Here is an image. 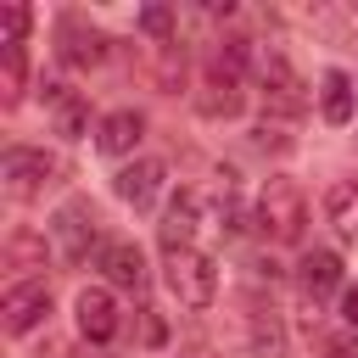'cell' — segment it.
I'll use <instances>...</instances> for the list:
<instances>
[{"label": "cell", "mask_w": 358, "mask_h": 358, "mask_svg": "<svg viewBox=\"0 0 358 358\" xmlns=\"http://www.w3.org/2000/svg\"><path fill=\"white\" fill-rule=\"evenodd\" d=\"M257 224H263L274 241L296 246L302 229H308V201H302V190H296L291 179H268L263 196H257Z\"/></svg>", "instance_id": "obj_1"}, {"label": "cell", "mask_w": 358, "mask_h": 358, "mask_svg": "<svg viewBox=\"0 0 358 358\" xmlns=\"http://www.w3.org/2000/svg\"><path fill=\"white\" fill-rule=\"evenodd\" d=\"M168 291H173L185 308H213V296H218V268H213V257L196 252V246L168 252Z\"/></svg>", "instance_id": "obj_2"}, {"label": "cell", "mask_w": 358, "mask_h": 358, "mask_svg": "<svg viewBox=\"0 0 358 358\" xmlns=\"http://www.w3.org/2000/svg\"><path fill=\"white\" fill-rule=\"evenodd\" d=\"M263 106L274 112V117H302L308 112V90H302V78L291 73V62L285 56H263Z\"/></svg>", "instance_id": "obj_3"}, {"label": "cell", "mask_w": 358, "mask_h": 358, "mask_svg": "<svg viewBox=\"0 0 358 358\" xmlns=\"http://www.w3.org/2000/svg\"><path fill=\"white\" fill-rule=\"evenodd\" d=\"M50 173H56V157H45V151L11 145V151L0 157V179H6L11 196H34L39 185H50Z\"/></svg>", "instance_id": "obj_4"}, {"label": "cell", "mask_w": 358, "mask_h": 358, "mask_svg": "<svg viewBox=\"0 0 358 358\" xmlns=\"http://www.w3.org/2000/svg\"><path fill=\"white\" fill-rule=\"evenodd\" d=\"M50 235H56V252H62L67 263H84V252H90V241H95V213H90V201H67V207H56Z\"/></svg>", "instance_id": "obj_5"}, {"label": "cell", "mask_w": 358, "mask_h": 358, "mask_svg": "<svg viewBox=\"0 0 358 358\" xmlns=\"http://www.w3.org/2000/svg\"><path fill=\"white\" fill-rule=\"evenodd\" d=\"M45 313H50V291H45V280H22V285H11L6 302H0V319H6L11 336H28L34 324H45Z\"/></svg>", "instance_id": "obj_6"}, {"label": "cell", "mask_w": 358, "mask_h": 358, "mask_svg": "<svg viewBox=\"0 0 358 358\" xmlns=\"http://www.w3.org/2000/svg\"><path fill=\"white\" fill-rule=\"evenodd\" d=\"M56 56L67 62V67H101L106 62V34H95V28H84L78 17H62L56 22Z\"/></svg>", "instance_id": "obj_7"}, {"label": "cell", "mask_w": 358, "mask_h": 358, "mask_svg": "<svg viewBox=\"0 0 358 358\" xmlns=\"http://www.w3.org/2000/svg\"><path fill=\"white\" fill-rule=\"evenodd\" d=\"M78 330H84V341H95V347L117 336V302H112L106 285H84V291H78Z\"/></svg>", "instance_id": "obj_8"}, {"label": "cell", "mask_w": 358, "mask_h": 358, "mask_svg": "<svg viewBox=\"0 0 358 358\" xmlns=\"http://www.w3.org/2000/svg\"><path fill=\"white\" fill-rule=\"evenodd\" d=\"M162 179H168V168H162L157 157H140V162H129V168L117 173V196H123L134 213H145V207L162 196Z\"/></svg>", "instance_id": "obj_9"}, {"label": "cell", "mask_w": 358, "mask_h": 358, "mask_svg": "<svg viewBox=\"0 0 358 358\" xmlns=\"http://www.w3.org/2000/svg\"><path fill=\"white\" fill-rule=\"evenodd\" d=\"M101 274H106L117 291H145V257H140V246L106 241V246H101Z\"/></svg>", "instance_id": "obj_10"}, {"label": "cell", "mask_w": 358, "mask_h": 358, "mask_svg": "<svg viewBox=\"0 0 358 358\" xmlns=\"http://www.w3.org/2000/svg\"><path fill=\"white\" fill-rule=\"evenodd\" d=\"M140 134H145V117H140L134 106H117V112H106V117H101L95 145H101L106 157H129V151L140 145Z\"/></svg>", "instance_id": "obj_11"}, {"label": "cell", "mask_w": 358, "mask_h": 358, "mask_svg": "<svg viewBox=\"0 0 358 358\" xmlns=\"http://www.w3.org/2000/svg\"><path fill=\"white\" fill-rule=\"evenodd\" d=\"M246 341H252L257 358H280V352H285V324H280V313H274V308H252V313H246Z\"/></svg>", "instance_id": "obj_12"}, {"label": "cell", "mask_w": 358, "mask_h": 358, "mask_svg": "<svg viewBox=\"0 0 358 358\" xmlns=\"http://www.w3.org/2000/svg\"><path fill=\"white\" fill-rule=\"evenodd\" d=\"M324 218L336 224V235H341V241H352V235H358V185L336 179V185L324 190Z\"/></svg>", "instance_id": "obj_13"}, {"label": "cell", "mask_w": 358, "mask_h": 358, "mask_svg": "<svg viewBox=\"0 0 358 358\" xmlns=\"http://www.w3.org/2000/svg\"><path fill=\"white\" fill-rule=\"evenodd\" d=\"M319 106H324V123L347 129V123H352V78L330 67V73H324V84H319Z\"/></svg>", "instance_id": "obj_14"}, {"label": "cell", "mask_w": 358, "mask_h": 358, "mask_svg": "<svg viewBox=\"0 0 358 358\" xmlns=\"http://www.w3.org/2000/svg\"><path fill=\"white\" fill-rule=\"evenodd\" d=\"M190 235H196V196L179 190V196L168 201V218H162V246L179 252V246H190Z\"/></svg>", "instance_id": "obj_15"}, {"label": "cell", "mask_w": 358, "mask_h": 358, "mask_svg": "<svg viewBox=\"0 0 358 358\" xmlns=\"http://www.w3.org/2000/svg\"><path fill=\"white\" fill-rule=\"evenodd\" d=\"M296 280H302V291H308V296L319 302L324 291H336V285H341V257H336V252H308V257H302V274H296Z\"/></svg>", "instance_id": "obj_16"}, {"label": "cell", "mask_w": 358, "mask_h": 358, "mask_svg": "<svg viewBox=\"0 0 358 358\" xmlns=\"http://www.w3.org/2000/svg\"><path fill=\"white\" fill-rule=\"evenodd\" d=\"M196 106H201L207 117H235V112H241V84H235V78H224V73H207V84H201Z\"/></svg>", "instance_id": "obj_17"}, {"label": "cell", "mask_w": 358, "mask_h": 358, "mask_svg": "<svg viewBox=\"0 0 358 358\" xmlns=\"http://www.w3.org/2000/svg\"><path fill=\"white\" fill-rule=\"evenodd\" d=\"M22 84H28V56H22V45H6L0 39V101L17 106L22 101Z\"/></svg>", "instance_id": "obj_18"}, {"label": "cell", "mask_w": 358, "mask_h": 358, "mask_svg": "<svg viewBox=\"0 0 358 358\" xmlns=\"http://www.w3.org/2000/svg\"><path fill=\"white\" fill-rule=\"evenodd\" d=\"M84 123H90V106H84L78 95H67V101L56 106V134H67V140H78V134H84Z\"/></svg>", "instance_id": "obj_19"}, {"label": "cell", "mask_w": 358, "mask_h": 358, "mask_svg": "<svg viewBox=\"0 0 358 358\" xmlns=\"http://www.w3.org/2000/svg\"><path fill=\"white\" fill-rule=\"evenodd\" d=\"M28 6H0V28H6V45H22V34H28Z\"/></svg>", "instance_id": "obj_20"}, {"label": "cell", "mask_w": 358, "mask_h": 358, "mask_svg": "<svg viewBox=\"0 0 358 358\" xmlns=\"http://www.w3.org/2000/svg\"><path fill=\"white\" fill-rule=\"evenodd\" d=\"M140 28H145L151 39H168V34H173V11H168V6H145V11H140Z\"/></svg>", "instance_id": "obj_21"}, {"label": "cell", "mask_w": 358, "mask_h": 358, "mask_svg": "<svg viewBox=\"0 0 358 358\" xmlns=\"http://www.w3.org/2000/svg\"><path fill=\"white\" fill-rule=\"evenodd\" d=\"M6 257H11V263H28V257H45V241H34L28 229H17V235L6 241Z\"/></svg>", "instance_id": "obj_22"}, {"label": "cell", "mask_w": 358, "mask_h": 358, "mask_svg": "<svg viewBox=\"0 0 358 358\" xmlns=\"http://www.w3.org/2000/svg\"><path fill=\"white\" fill-rule=\"evenodd\" d=\"M324 358H358V347L341 336V341H330V347H324Z\"/></svg>", "instance_id": "obj_23"}, {"label": "cell", "mask_w": 358, "mask_h": 358, "mask_svg": "<svg viewBox=\"0 0 358 358\" xmlns=\"http://www.w3.org/2000/svg\"><path fill=\"white\" fill-rule=\"evenodd\" d=\"M341 313H347V324H358V285L341 296Z\"/></svg>", "instance_id": "obj_24"}]
</instances>
